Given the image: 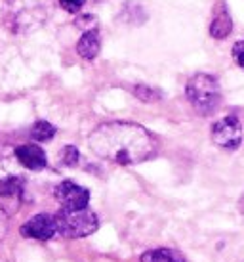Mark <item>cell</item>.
I'll use <instances>...</instances> for the list:
<instances>
[{
  "label": "cell",
  "instance_id": "cell-1",
  "mask_svg": "<svg viewBox=\"0 0 244 262\" xmlns=\"http://www.w3.org/2000/svg\"><path fill=\"white\" fill-rule=\"evenodd\" d=\"M88 146L97 157L115 165L130 167L153 159L158 151V142L141 124L113 123L100 124L88 138Z\"/></svg>",
  "mask_w": 244,
  "mask_h": 262
},
{
  "label": "cell",
  "instance_id": "cell-2",
  "mask_svg": "<svg viewBox=\"0 0 244 262\" xmlns=\"http://www.w3.org/2000/svg\"><path fill=\"white\" fill-rule=\"evenodd\" d=\"M50 15V0H6L4 23L15 35H29L42 27Z\"/></svg>",
  "mask_w": 244,
  "mask_h": 262
},
{
  "label": "cell",
  "instance_id": "cell-3",
  "mask_svg": "<svg viewBox=\"0 0 244 262\" xmlns=\"http://www.w3.org/2000/svg\"><path fill=\"white\" fill-rule=\"evenodd\" d=\"M185 96L193 110L201 115H212L222 102L219 82L208 73H197L187 80Z\"/></svg>",
  "mask_w": 244,
  "mask_h": 262
},
{
  "label": "cell",
  "instance_id": "cell-4",
  "mask_svg": "<svg viewBox=\"0 0 244 262\" xmlns=\"http://www.w3.org/2000/svg\"><path fill=\"white\" fill-rule=\"evenodd\" d=\"M58 233L69 239H80L92 235L100 228V220L95 212L90 211L88 207L84 209H61L54 214Z\"/></svg>",
  "mask_w": 244,
  "mask_h": 262
},
{
  "label": "cell",
  "instance_id": "cell-5",
  "mask_svg": "<svg viewBox=\"0 0 244 262\" xmlns=\"http://www.w3.org/2000/svg\"><path fill=\"white\" fill-rule=\"evenodd\" d=\"M212 140L215 146L222 149H227V151L238 149L240 142H242V124L238 121V117L227 115L215 121L212 124Z\"/></svg>",
  "mask_w": 244,
  "mask_h": 262
},
{
  "label": "cell",
  "instance_id": "cell-6",
  "mask_svg": "<svg viewBox=\"0 0 244 262\" xmlns=\"http://www.w3.org/2000/svg\"><path fill=\"white\" fill-rule=\"evenodd\" d=\"M54 197L61 209H84L90 203V191L71 180L58 184L54 189Z\"/></svg>",
  "mask_w": 244,
  "mask_h": 262
},
{
  "label": "cell",
  "instance_id": "cell-7",
  "mask_svg": "<svg viewBox=\"0 0 244 262\" xmlns=\"http://www.w3.org/2000/svg\"><path fill=\"white\" fill-rule=\"evenodd\" d=\"M19 232L27 239L48 241L58 233V228H56V220L52 214H35L21 226Z\"/></svg>",
  "mask_w": 244,
  "mask_h": 262
},
{
  "label": "cell",
  "instance_id": "cell-8",
  "mask_svg": "<svg viewBox=\"0 0 244 262\" xmlns=\"http://www.w3.org/2000/svg\"><path fill=\"white\" fill-rule=\"evenodd\" d=\"M15 157L29 170H42L48 167V157H46L44 149L35 144H23V146L15 147Z\"/></svg>",
  "mask_w": 244,
  "mask_h": 262
},
{
  "label": "cell",
  "instance_id": "cell-9",
  "mask_svg": "<svg viewBox=\"0 0 244 262\" xmlns=\"http://www.w3.org/2000/svg\"><path fill=\"white\" fill-rule=\"evenodd\" d=\"M231 31H233V19L227 12L225 2H219L214 15H212V21H210V35L217 40H223V38L229 37Z\"/></svg>",
  "mask_w": 244,
  "mask_h": 262
},
{
  "label": "cell",
  "instance_id": "cell-10",
  "mask_svg": "<svg viewBox=\"0 0 244 262\" xmlns=\"http://www.w3.org/2000/svg\"><path fill=\"white\" fill-rule=\"evenodd\" d=\"M100 50H101V40H100V35H97V31L95 29L86 31V33L79 38V42H77V52H79V56L82 59H86V61H93V59L97 58Z\"/></svg>",
  "mask_w": 244,
  "mask_h": 262
},
{
  "label": "cell",
  "instance_id": "cell-11",
  "mask_svg": "<svg viewBox=\"0 0 244 262\" xmlns=\"http://www.w3.org/2000/svg\"><path fill=\"white\" fill-rule=\"evenodd\" d=\"M141 262H185V258L174 249H153L141 255Z\"/></svg>",
  "mask_w": 244,
  "mask_h": 262
},
{
  "label": "cell",
  "instance_id": "cell-12",
  "mask_svg": "<svg viewBox=\"0 0 244 262\" xmlns=\"http://www.w3.org/2000/svg\"><path fill=\"white\" fill-rule=\"evenodd\" d=\"M56 136V126L48 121H36L31 128V138L36 142H50Z\"/></svg>",
  "mask_w": 244,
  "mask_h": 262
},
{
  "label": "cell",
  "instance_id": "cell-13",
  "mask_svg": "<svg viewBox=\"0 0 244 262\" xmlns=\"http://www.w3.org/2000/svg\"><path fill=\"white\" fill-rule=\"evenodd\" d=\"M23 191V180L15 178V176H8L0 180V195L2 197H14L21 195Z\"/></svg>",
  "mask_w": 244,
  "mask_h": 262
},
{
  "label": "cell",
  "instance_id": "cell-14",
  "mask_svg": "<svg viewBox=\"0 0 244 262\" xmlns=\"http://www.w3.org/2000/svg\"><path fill=\"white\" fill-rule=\"evenodd\" d=\"M134 94L141 100V102H157V100H160L162 98V94L158 92V90H155V88L151 86H143V84H137V86H134Z\"/></svg>",
  "mask_w": 244,
  "mask_h": 262
},
{
  "label": "cell",
  "instance_id": "cell-15",
  "mask_svg": "<svg viewBox=\"0 0 244 262\" xmlns=\"http://www.w3.org/2000/svg\"><path fill=\"white\" fill-rule=\"evenodd\" d=\"M80 159V153L75 146H65L61 151V161H63L65 167H77Z\"/></svg>",
  "mask_w": 244,
  "mask_h": 262
},
{
  "label": "cell",
  "instance_id": "cell-16",
  "mask_svg": "<svg viewBox=\"0 0 244 262\" xmlns=\"http://www.w3.org/2000/svg\"><path fill=\"white\" fill-rule=\"evenodd\" d=\"M59 4H61L65 12L77 14V12H80V8L86 4V0H59Z\"/></svg>",
  "mask_w": 244,
  "mask_h": 262
},
{
  "label": "cell",
  "instance_id": "cell-17",
  "mask_svg": "<svg viewBox=\"0 0 244 262\" xmlns=\"http://www.w3.org/2000/svg\"><path fill=\"white\" fill-rule=\"evenodd\" d=\"M233 59L237 61V66H240L244 69V40H238L233 46Z\"/></svg>",
  "mask_w": 244,
  "mask_h": 262
},
{
  "label": "cell",
  "instance_id": "cell-18",
  "mask_svg": "<svg viewBox=\"0 0 244 262\" xmlns=\"http://www.w3.org/2000/svg\"><path fill=\"white\" fill-rule=\"evenodd\" d=\"M6 233H8V216L6 212H4V209L0 207V241L6 237Z\"/></svg>",
  "mask_w": 244,
  "mask_h": 262
},
{
  "label": "cell",
  "instance_id": "cell-19",
  "mask_svg": "<svg viewBox=\"0 0 244 262\" xmlns=\"http://www.w3.org/2000/svg\"><path fill=\"white\" fill-rule=\"evenodd\" d=\"M240 212H242V219H244V195H242V199H240Z\"/></svg>",
  "mask_w": 244,
  "mask_h": 262
}]
</instances>
